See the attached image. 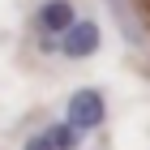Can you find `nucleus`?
I'll list each match as a JSON object with an SVG mask.
<instances>
[{"label": "nucleus", "mask_w": 150, "mask_h": 150, "mask_svg": "<svg viewBox=\"0 0 150 150\" xmlns=\"http://www.w3.org/2000/svg\"><path fill=\"white\" fill-rule=\"evenodd\" d=\"M60 56H69V60H86L99 52V22L94 17H77V22L60 35Z\"/></svg>", "instance_id": "1"}, {"label": "nucleus", "mask_w": 150, "mask_h": 150, "mask_svg": "<svg viewBox=\"0 0 150 150\" xmlns=\"http://www.w3.org/2000/svg\"><path fill=\"white\" fill-rule=\"evenodd\" d=\"M77 133H90V129L103 125V94L94 90V86H81L77 94L69 99V116H64Z\"/></svg>", "instance_id": "2"}, {"label": "nucleus", "mask_w": 150, "mask_h": 150, "mask_svg": "<svg viewBox=\"0 0 150 150\" xmlns=\"http://www.w3.org/2000/svg\"><path fill=\"white\" fill-rule=\"evenodd\" d=\"M77 22V9H73V0H47L43 9L35 13V26L43 30L52 43H60V35L69 30V26Z\"/></svg>", "instance_id": "3"}, {"label": "nucleus", "mask_w": 150, "mask_h": 150, "mask_svg": "<svg viewBox=\"0 0 150 150\" xmlns=\"http://www.w3.org/2000/svg\"><path fill=\"white\" fill-rule=\"evenodd\" d=\"M43 137L52 142V150H73V146L81 142V133L69 125V120H56V125H47V129H43Z\"/></svg>", "instance_id": "4"}, {"label": "nucleus", "mask_w": 150, "mask_h": 150, "mask_svg": "<svg viewBox=\"0 0 150 150\" xmlns=\"http://www.w3.org/2000/svg\"><path fill=\"white\" fill-rule=\"evenodd\" d=\"M22 150H52V142H47V137H43V133H39V137H30V142H26V146H22Z\"/></svg>", "instance_id": "5"}]
</instances>
